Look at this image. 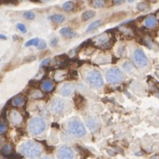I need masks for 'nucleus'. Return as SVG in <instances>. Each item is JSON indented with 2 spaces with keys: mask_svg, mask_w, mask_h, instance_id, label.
I'll return each mask as SVG.
<instances>
[{
  "mask_svg": "<svg viewBox=\"0 0 159 159\" xmlns=\"http://www.w3.org/2000/svg\"><path fill=\"white\" fill-rule=\"evenodd\" d=\"M21 153L30 158L38 157L42 153L41 146L33 141H26L20 146Z\"/></svg>",
  "mask_w": 159,
  "mask_h": 159,
  "instance_id": "1",
  "label": "nucleus"
},
{
  "mask_svg": "<svg viewBox=\"0 0 159 159\" xmlns=\"http://www.w3.org/2000/svg\"><path fill=\"white\" fill-rule=\"evenodd\" d=\"M69 131L76 137H83L86 134V128L81 119L77 118L71 119L68 123Z\"/></svg>",
  "mask_w": 159,
  "mask_h": 159,
  "instance_id": "2",
  "label": "nucleus"
},
{
  "mask_svg": "<svg viewBox=\"0 0 159 159\" xmlns=\"http://www.w3.org/2000/svg\"><path fill=\"white\" fill-rule=\"evenodd\" d=\"M46 127V124L44 122V120L41 118H38V117H35L32 119L28 124V130L29 132L33 134V135H40L42 134L44 129Z\"/></svg>",
  "mask_w": 159,
  "mask_h": 159,
  "instance_id": "3",
  "label": "nucleus"
},
{
  "mask_svg": "<svg viewBox=\"0 0 159 159\" xmlns=\"http://www.w3.org/2000/svg\"><path fill=\"white\" fill-rule=\"evenodd\" d=\"M86 81L93 88H100V87L103 86V78H102V75L97 70H92V71H89L87 73V75H86Z\"/></svg>",
  "mask_w": 159,
  "mask_h": 159,
  "instance_id": "4",
  "label": "nucleus"
},
{
  "mask_svg": "<svg viewBox=\"0 0 159 159\" xmlns=\"http://www.w3.org/2000/svg\"><path fill=\"white\" fill-rule=\"evenodd\" d=\"M106 79L111 84H119L124 80V75L122 71L118 68H112L106 71Z\"/></svg>",
  "mask_w": 159,
  "mask_h": 159,
  "instance_id": "5",
  "label": "nucleus"
},
{
  "mask_svg": "<svg viewBox=\"0 0 159 159\" xmlns=\"http://www.w3.org/2000/svg\"><path fill=\"white\" fill-rule=\"evenodd\" d=\"M134 62L139 67H145L148 64V59L142 49H136L133 54Z\"/></svg>",
  "mask_w": 159,
  "mask_h": 159,
  "instance_id": "6",
  "label": "nucleus"
},
{
  "mask_svg": "<svg viewBox=\"0 0 159 159\" xmlns=\"http://www.w3.org/2000/svg\"><path fill=\"white\" fill-rule=\"evenodd\" d=\"M57 157L58 159H73V150L68 146H63L57 151Z\"/></svg>",
  "mask_w": 159,
  "mask_h": 159,
  "instance_id": "7",
  "label": "nucleus"
},
{
  "mask_svg": "<svg viewBox=\"0 0 159 159\" xmlns=\"http://www.w3.org/2000/svg\"><path fill=\"white\" fill-rule=\"evenodd\" d=\"M64 106H65V103L63 99H54L52 103H51V111L54 113V114H59L61 113L63 110L64 109Z\"/></svg>",
  "mask_w": 159,
  "mask_h": 159,
  "instance_id": "8",
  "label": "nucleus"
},
{
  "mask_svg": "<svg viewBox=\"0 0 159 159\" xmlns=\"http://www.w3.org/2000/svg\"><path fill=\"white\" fill-rule=\"evenodd\" d=\"M75 91V86L71 83H66L64 84L60 89V93L64 97L70 96Z\"/></svg>",
  "mask_w": 159,
  "mask_h": 159,
  "instance_id": "9",
  "label": "nucleus"
},
{
  "mask_svg": "<svg viewBox=\"0 0 159 159\" xmlns=\"http://www.w3.org/2000/svg\"><path fill=\"white\" fill-rule=\"evenodd\" d=\"M87 127H89L92 131H96L99 128L100 124H99V120H97L94 118H89L87 120Z\"/></svg>",
  "mask_w": 159,
  "mask_h": 159,
  "instance_id": "10",
  "label": "nucleus"
},
{
  "mask_svg": "<svg viewBox=\"0 0 159 159\" xmlns=\"http://www.w3.org/2000/svg\"><path fill=\"white\" fill-rule=\"evenodd\" d=\"M9 119H10V121H11L13 124L17 125V124L21 123V121H22V117H21V115H20L18 112H16V111H12V112L10 113V115H9Z\"/></svg>",
  "mask_w": 159,
  "mask_h": 159,
  "instance_id": "11",
  "label": "nucleus"
},
{
  "mask_svg": "<svg viewBox=\"0 0 159 159\" xmlns=\"http://www.w3.org/2000/svg\"><path fill=\"white\" fill-rule=\"evenodd\" d=\"M157 20L155 16H148L146 20H145V26L148 28H153L157 26Z\"/></svg>",
  "mask_w": 159,
  "mask_h": 159,
  "instance_id": "12",
  "label": "nucleus"
},
{
  "mask_svg": "<svg viewBox=\"0 0 159 159\" xmlns=\"http://www.w3.org/2000/svg\"><path fill=\"white\" fill-rule=\"evenodd\" d=\"M60 33L65 36V37H67V38H72V37H74L75 35H76V33L74 32V31H72L71 28H69V27H64V28H62L61 30H60Z\"/></svg>",
  "mask_w": 159,
  "mask_h": 159,
  "instance_id": "13",
  "label": "nucleus"
},
{
  "mask_svg": "<svg viewBox=\"0 0 159 159\" xmlns=\"http://www.w3.org/2000/svg\"><path fill=\"white\" fill-rule=\"evenodd\" d=\"M54 84L53 83V81H44L42 85H41V88L43 92H51L53 89H54Z\"/></svg>",
  "mask_w": 159,
  "mask_h": 159,
  "instance_id": "14",
  "label": "nucleus"
},
{
  "mask_svg": "<svg viewBox=\"0 0 159 159\" xmlns=\"http://www.w3.org/2000/svg\"><path fill=\"white\" fill-rule=\"evenodd\" d=\"M95 16V12L92 11V10H88L86 12H84L82 15H81V19L83 21H87L91 18H92L93 16Z\"/></svg>",
  "mask_w": 159,
  "mask_h": 159,
  "instance_id": "15",
  "label": "nucleus"
},
{
  "mask_svg": "<svg viewBox=\"0 0 159 159\" xmlns=\"http://www.w3.org/2000/svg\"><path fill=\"white\" fill-rule=\"evenodd\" d=\"M50 19L54 22V23H56V24H60V23H63L64 20H65V17L63 15H54L50 17Z\"/></svg>",
  "mask_w": 159,
  "mask_h": 159,
  "instance_id": "16",
  "label": "nucleus"
},
{
  "mask_svg": "<svg viewBox=\"0 0 159 159\" xmlns=\"http://www.w3.org/2000/svg\"><path fill=\"white\" fill-rule=\"evenodd\" d=\"M101 25V21L100 20H96L94 22H92L89 26H88V28H87V32H91V31H93V30H95L97 29L99 26Z\"/></svg>",
  "mask_w": 159,
  "mask_h": 159,
  "instance_id": "17",
  "label": "nucleus"
},
{
  "mask_svg": "<svg viewBox=\"0 0 159 159\" xmlns=\"http://www.w3.org/2000/svg\"><path fill=\"white\" fill-rule=\"evenodd\" d=\"M25 103V99L22 96H17L13 99V105L14 106H21Z\"/></svg>",
  "mask_w": 159,
  "mask_h": 159,
  "instance_id": "18",
  "label": "nucleus"
},
{
  "mask_svg": "<svg viewBox=\"0 0 159 159\" xmlns=\"http://www.w3.org/2000/svg\"><path fill=\"white\" fill-rule=\"evenodd\" d=\"M39 43H40V39L39 38H33V39H31L30 41H28V42H26V47H28V46H37L38 44H39Z\"/></svg>",
  "mask_w": 159,
  "mask_h": 159,
  "instance_id": "19",
  "label": "nucleus"
},
{
  "mask_svg": "<svg viewBox=\"0 0 159 159\" xmlns=\"http://www.w3.org/2000/svg\"><path fill=\"white\" fill-rule=\"evenodd\" d=\"M137 8L139 11L144 12V11H147V10L149 9V5H148L147 4H145V3H140V4L137 5Z\"/></svg>",
  "mask_w": 159,
  "mask_h": 159,
  "instance_id": "20",
  "label": "nucleus"
},
{
  "mask_svg": "<svg viewBox=\"0 0 159 159\" xmlns=\"http://www.w3.org/2000/svg\"><path fill=\"white\" fill-rule=\"evenodd\" d=\"M63 8H64L65 11H71L72 10L73 8V3L71 1H68V2H65L63 5Z\"/></svg>",
  "mask_w": 159,
  "mask_h": 159,
  "instance_id": "21",
  "label": "nucleus"
},
{
  "mask_svg": "<svg viewBox=\"0 0 159 159\" xmlns=\"http://www.w3.org/2000/svg\"><path fill=\"white\" fill-rule=\"evenodd\" d=\"M12 151V147L10 145H5L2 148V153L4 155H9Z\"/></svg>",
  "mask_w": 159,
  "mask_h": 159,
  "instance_id": "22",
  "label": "nucleus"
},
{
  "mask_svg": "<svg viewBox=\"0 0 159 159\" xmlns=\"http://www.w3.org/2000/svg\"><path fill=\"white\" fill-rule=\"evenodd\" d=\"M34 16H35L34 13H33L31 11L26 12V13L24 14V17H25L26 19H28V20H33V19L34 18Z\"/></svg>",
  "mask_w": 159,
  "mask_h": 159,
  "instance_id": "23",
  "label": "nucleus"
},
{
  "mask_svg": "<svg viewBox=\"0 0 159 159\" xmlns=\"http://www.w3.org/2000/svg\"><path fill=\"white\" fill-rule=\"evenodd\" d=\"M17 28H18L19 31H21V32L24 33H26V26L24 24H21V23L17 24Z\"/></svg>",
  "mask_w": 159,
  "mask_h": 159,
  "instance_id": "24",
  "label": "nucleus"
},
{
  "mask_svg": "<svg viewBox=\"0 0 159 159\" xmlns=\"http://www.w3.org/2000/svg\"><path fill=\"white\" fill-rule=\"evenodd\" d=\"M37 48H38L39 50H43V49H45V48H46V43H45L44 41L40 40V43H39V44L37 45Z\"/></svg>",
  "mask_w": 159,
  "mask_h": 159,
  "instance_id": "25",
  "label": "nucleus"
},
{
  "mask_svg": "<svg viewBox=\"0 0 159 159\" xmlns=\"http://www.w3.org/2000/svg\"><path fill=\"white\" fill-rule=\"evenodd\" d=\"M123 68H124L125 70L128 71H130L133 70V65L130 64V63H126V64H123Z\"/></svg>",
  "mask_w": 159,
  "mask_h": 159,
  "instance_id": "26",
  "label": "nucleus"
},
{
  "mask_svg": "<svg viewBox=\"0 0 159 159\" xmlns=\"http://www.w3.org/2000/svg\"><path fill=\"white\" fill-rule=\"evenodd\" d=\"M6 128H7L6 125L3 121H0V134L1 133H4L6 130Z\"/></svg>",
  "mask_w": 159,
  "mask_h": 159,
  "instance_id": "27",
  "label": "nucleus"
},
{
  "mask_svg": "<svg viewBox=\"0 0 159 159\" xmlns=\"http://www.w3.org/2000/svg\"><path fill=\"white\" fill-rule=\"evenodd\" d=\"M93 5H94V6H95V7H101V6H103V5H104V2H103V1H100V0H99V1H95Z\"/></svg>",
  "mask_w": 159,
  "mask_h": 159,
  "instance_id": "28",
  "label": "nucleus"
},
{
  "mask_svg": "<svg viewBox=\"0 0 159 159\" xmlns=\"http://www.w3.org/2000/svg\"><path fill=\"white\" fill-rule=\"evenodd\" d=\"M58 43V38H54L53 41H51V46H55Z\"/></svg>",
  "mask_w": 159,
  "mask_h": 159,
  "instance_id": "29",
  "label": "nucleus"
},
{
  "mask_svg": "<svg viewBox=\"0 0 159 159\" xmlns=\"http://www.w3.org/2000/svg\"><path fill=\"white\" fill-rule=\"evenodd\" d=\"M51 62V59H46V60H44L43 63H42V64H41V66L43 67V66H44V65H46V64H48L49 63Z\"/></svg>",
  "mask_w": 159,
  "mask_h": 159,
  "instance_id": "30",
  "label": "nucleus"
},
{
  "mask_svg": "<svg viewBox=\"0 0 159 159\" xmlns=\"http://www.w3.org/2000/svg\"><path fill=\"white\" fill-rule=\"evenodd\" d=\"M124 0H113V3L116 4V5H119V4H121Z\"/></svg>",
  "mask_w": 159,
  "mask_h": 159,
  "instance_id": "31",
  "label": "nucleus"
},
{
  "mask_svg": "<svg viewBox=\"0 0 159 159\" xmlns=\"http://www.w3.org/2000/svg\"><path fill=\"white\" fill-rule=\"evenodd\" d=\"M42 159H54V158L51 157H49V156H46V157H43Z\"/></svg>",
  "mask_w": 159,
  "mask_h": 159,
  "instance_id": "32",
  "label": "nucleus"
},
{
  "mask_svg": "<svg viewBox=\"0 0 159 159\" xmlns=\"http://www.w3.org/2000/svg\"><path fill=\"white\" fill-rule=\"evenodd\" d=\"M0 39H4V40H5V39H6V36H5V35H2V34H0Z\"/></svg>",
  "mask_w": 159,
  "mask_h": 159,
  "instance_id": "33",
  "label": "nucleus"
},
{
  "mask_svg": "<svg viewBox=\"0 0 159 159\" xmlns=\"http://www.w3.org/2000/svg\"><path fill=\"white\" fill-rule=\"evenodd\" d=\"M134 1H135V0H127V2H128V3H133Z\"/></svg>",
  "mask_w": 159,
  "mask_h": 159,
  "instance_id": "34",
  "label": "nucleus"
},
{
  "mask_svg": "<svg viewBox=\"0 0 159 159\" xmlns=\"http://www.w3.org/2000/svg\"><path fill=\"white\" fill-rule=\"evenodd\" d=\"M43 1H47V0H43Z\"/></svg>",
  "mask_w": 159,
  "mask_h": 159,
  "instance_id": "35",
  "label": "nucleus"
},
{
  "mask_svg": "<svg viewBox=\"0 0 159 159\" xmlns=\"http://www.w3.org/2000/svg\"><path fill=\"white\" fill-rule=\"evenodd\" d=\"M0 144H1V139H0Z\"/></svg>",
  "mask_w": 159,
  "mask_h": 159,
  "instance_id": "36",
  "label": "nucleus"
},
{
  "mask_svg": "<svg viewBox=\"0 0 159 159\" xmlns=\"http://www.w3.org/2000/svg\"><path fill=\"white\" fill-rule=\"evenodd\" d=\"M0 159H5V158H0Z\"/></svg>",
  "mask_w": 159,
  "mask_h": 159,
  "instance_id": "37",
  "label": "nucleus"
}]
</instances>
